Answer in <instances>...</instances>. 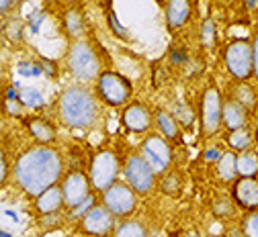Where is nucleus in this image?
<instances>
[{
  "label": "nucleus",
  "instance_id": "obj_31",
  "mask_svg": "<svg viewBox=\"0 0 258 237\" xmlns=\"http://www.w3.org/2000/svg\"><path fill=\"white\" fill-rule=\"evenodd\" d=\"M213 37H215V25H213V21H211V19H207V21H203L201 39H203V43H205V45H209V43L213 41Z\"/></svg>",
  "mask_w": 258,
  "mask_h": 237
},
{
  "label": "nucleus",
  "instance_id": "obj_2",
  "mask_svg": "<svg viewBox=\"0 0 258 237\" xmlns=\"http://www.w3.org/2000/svg\"><path fill=\"white\" fill-rule=\"evenodd\" d=\"M59 119L72 129H88L99 119L96 98L82 86H70L59 96Z\"/></svg>",
  "mask_w": 258,
  "mask_h": 237
},
{
  "label": "nucleus",
  "instance_id": "obj_5",
  "mask_svg": "<svg viewBox=\"0 0 258 237\" xmlns=\"http://www.w3.org/2000/svg\"><path fill=\"white\" fill-rule=\"evenodd\" d=\"M119 174V162L117 155L109 149H101L90 162V184L96 190H107L115 184Z\"/></svg>",
  "mask_w": 258,
  "mask_h": 237
},
{
  "label": "nucleus",
  "instance_id": "obj_14",
  "mask_svg": "<svg viewBox=\"0 0 258 237\" xmlns=\"http://www.w3.org/2000/svg\"><path fill=\"white\" fill-rule=\"evenodd\" d=\"M234 196L246 209H256L258 207V182L252 178H242L238 180L234 188Z\"/></svg>",
  "mask_w": 258,
  "mask_h": 237
},
{
  "label": "nucleus",
  "instance_id": "obj_34",
  "mask_svg": "<svg viewBox=\"0 0 258 237\" xmlns=\"http://www.w3.org/2000/svg\"><path fill=\"white\" fill-rule=\"evenodd\" d=\"M109 23H111V29L117 33L119 37H125V35H127V29H125V27H121V23L117 21V17H115L113 13L109 15Z\"/></svg>",
  "mask_w": 258,
  "mask_h": 237
},
{
  "label": "nucleus",
  "instance_id": "obj_19",
  "mask_svg": "<svg viewBox=\"0 0 258 237\" xmlns=\"http://www.w3.org/2000/svg\"><path fill=\"white\" fill-rule=\"evenodd\" d=\"M156 123H158L160 133H162L166 139H176V137H178V125H176L172 113L158 111V113H156Z\"/></svg>",
  "mask_w": 258,
  "mask_h": 237
},
{
  "label": "nucleus",
  "instance_id": "obj_11",
  "mask_svg": "<svg viewBox=\"0 0 258 237\" xmlns=\"http://www.w3.org/2000/svg\"><path fill=\"white\" fill-rule=\"evenodd\" d=\"M221 96L217 88H207L203 94V105H201V121H203V131L205 135H213L217 133L219 125H221Z\"/></svg>",
  "mask_w": 258,
  "mask_h": 237
},
{
  "label": "nucleus",
  "instance_id": "obj_27",
  "mask_svg": "<svg viewBox=\"0 0 258 237\" xmlns=\"http://www.w3.org/2000/svg\"><path fill=\"white\" fill-rule=\"evenodd\" d=\"M244 235L246 237H258V213H252L244 221Z\"/></svg>",
  "mask_w": 258,
  "mask_h": 237
},
{
  "label": "nucleus",
  "instance_id": "obj_10",
  "mask_svg": "<svg viewBox=\"0 0 258 237\" xmlns=\"http://www.w3.org/2000/svg\"><path fill=\"white\" fill-rule=\"evenodd\" d=\"M61 196L63 205H68L70 209L82 205L90 196V180L82 172H70L61 182Z\"/></svg>",
  "mask_w": 258,
  "mask_h": 237
},
{
  "label": "nucleus",
  "instance_id": "obj_26",
  "mask_svg": "<svg viewBox=\"0 0 258 237\" xmlns=\"http://www.w3.org/2000/svg\"><path fill=\"white\" fill-rule=\"evenodd\" d=\"M172 117H174V121L182 123L184 127L192 123V111H190L186 105H180V103L174 107V113H172Z\"/></svg>",
  "mask_w": 258,
  "mask_h": 237
},
{
  "label": "nucleus",
  "instance_id": "obj_30",
  "mask_svg": "<svg viewBox=\"0 0 258 237\" xmlns=\"http://www.w3.org/2000/svg\"><path fill=\"white\" fill-rule=\"evenodd\" d=\"M236 96H238V103H240L242 107H252V105H254V92H252L248 86H240Z\"/></svg>",
  "mask_w": 258,
  "mask_h": 237
},
{
  "label": "nucleus",
  "instance_id": "obj_1",
  "mask_svg": "<svg viewBox=\"0 0 258 237\" xmlns=\"http://www.w3.org/2000/svg\"><path fill=\"white\" fill-rule=\"evenodd\" d=\"M61 176V157L47 145H35L21 153L15 164V180L31 196H39L55 186Z\"/></svg>",
  "mask_w": 258,
  "mask_h": 237
},
{
  "label": "nucleus",
  "instance_id": "obj_4",
  "mask_svg": "<svg viewBox=\"0 0 258 237\" xmlns=\"http://www.w3.org/2000/svg\"><path fill=\"white\" fill-rule=\"evenodd\" d=\"M68 67L78 80H92L99 76L101 61L86 41H76L68 51Z\"/></svg>",
  "mask_w": 258,
  "mask_h": 237
},
{
  "label": "nucleus",
  "instance_id": "obj_16",
  "mask_svg": "<svg viewBox=\"0 0 258 237\" xmlns=\"http://www.w3.org/2000/svg\"><path fill=\"white\" fill-rule=\"evenodd\" d=\"M221 121L225 123L230 131H238V129H244V123H246V109L238 103V100H228L221 109Z\"/></svg>",
  "mask_w": 258,
  "mask_h": 237
},
{
  "label": "nucleus",
  "instance_id": "obj_18",
  "mask_svg": "<svg viewBox=\"0 0 258 237\" xmlns=\"http://www.w3.org/2000/svg\"><path fill=\"white\" fill-rule=\"evenodd\" d=\"M29 131L33 133V137L41 145H45V143H49V141L55 139V129L47 121H43V119H33V121H31L29 123Z\"/></svg>",
  "mask_w": 258,
  "mask_h": 237
},
{
  "label": "nucleus",
  "instance_id": "obj_17",
  "mask_svg": "<svg viewBox=\"0 0 258 237\" xmlns=\"http://www.w3.org/2000/svg\"><path fill=\"white\" fill-rule=\"evenodd\" d=\"M190 17V5L186 0H172L166 5V21L170 27H180Z\"/></svg>",
  "mask_w": 258,
  "mask_h": 237
},
{
  "label": "nucleus",
  "instance_id": "obj_36",
  "mask_svg": "<svg viewBox=\"0 0 258 237\" xmlns=\"http://www.w3.org/2000/svg\"><path fill=\"white\" fill-rule=\"evenodd\" d=\"M223 153L217 149V147H211V149H207V153H205V160L207 162H219V157H221Z\"/></svg>",
  "mask_w": 258,
  "mask_h": 237
},
{
  "label": "nucleus",
  "instance_id": "obj_28",
  "mask_svg": "<svg viewBox=\"0 0 258 237\" xmlns=\"http://www.w3.org/2000/svg\"><path fill=\"white\" fill-rule=\"evenodd\" d=\"M19 74L21 76H25V78H35V76H39L41 74V67L37 65V63H29V61H23V63H19Z\"/></svg>",
  "mask_w": 258,
  "mask_h": 237
},
{
  "label": "nucleus",
  "instance_id": "obj_25",
  "mask_svg": "<svg viewBox=\"0 0 258 237\" xmlns=\"http://www.w3.org/2000/svg\"><path fill=\"white\" fill-rule=\"evenodd\" d=\"M66 29L72 37H80L82 31H84V23H82V17L76 13V11H70L66 15Z\"/></svg>",
  "mask_w": 258,
  "mask_h": 237
},
{
  "label": "nucleus",
  "instance_id": "obj_29",
  "mask_svg": "<svg viewBox=\"0 0 258 237\" xmlns=\"http://www.w3.org/2000/svg\"><path fill=\"white\" fill-rule=\"evenodd\" d=\"M92 207H94V196L90 194V196H88V198L82 202V205H78V207H74V209H72L70 217H74V219H82V217H84V215H86V213H88Z\"/></svg>",
  "mask_w": 258,
  "mask_h": 237
},
{
  "label": "nucleus",
  "instance_id": "obj_21",
  "mask_svg": "<svg viewBox=\"0 0 258 237\" xmlns=\"http://www.w3.org/2000/svg\"><path fill=\"white\" fill-rule=\"evenodd\" d=\"M258 172V155L252 151H244L238 157V174L242 178H252Z\"/></svg>",
  "mask_w": 258,
  "mask_h": 237
},
{
  "label": "nucleus",
  "instance_id": "obj_8",
  "mask_svg": "<svg viewBox=\"0 0 258 237\" xmlns=\"http://www.w3.org/2000/svg\"><path fill=\"white\" fill-rule=\"evenodd\" d=\"M225 65L228 70L240 78L246 80L252 70H254V53H252V45L246 41H234L225 49Z\"/></svg>",
  "mask_w": 258,
  "mask_h": 237
},
{
  "label": "nucleus",
  "instance_id": "obj_7",
  "mask_svg": "<svg viewBox=\"0 0 258 237\" xmlns=\"http://www.w3.org/2000/svg\"><path fill=\"white\" fill-rule=\"evenodd\" d=\"M142 157L148 162V166L154 170V174L166 172L172 162V149L168 141L160 135H150L142 143Z\"/></svg>",
  "mask_w": 258,
  "mask_h": 237
},
{
  "label": "nucleus",
  "instance_id": "obj_38",
  "mask_svg": "<svg viewBox=\"0 0 258 237\" xmlns=\"http://www.w3.org/2000/svg\"><path fill=\"white\" fill-rule=\"evenodd\" d=\"M39 67H41V72L45 70L47 74H53V72H55V67H53V63H51V61H47V59H43V61L39 63Z\"/></svg>",
  "mask_w": 258,
  "mask_h": 237
},
{
  "label": "nucleus",
  "instance_id": "obj_37",
  "mask_svg": "<svg viewBox=\"0 0 258 237\" xmlns=\"http://www.w3.org/2000/svg\"><path fill=\"white\" fill-rule=\"evenodd\" d=\"M252 53H254V72L258 76V35H256V41L252 45Z\"/></svg>",
  "mask_w": 258,
  "mask_h": 237
},
{
  "label": "nucleus",
  "instance_id": "obj_33",
  "mask_svg": "<svg viewBox=\"0 0 258 237\" xmlns=\"http://www.w3.org/2000/svg\"><path fill=\"white\" fill-rule=\"evenodd\" d=\"M232 205L230 202H225V200H221V202H215V215H219V217H228V215H232Z\"/></svg>",
  "mask_w": 258,
  "mask_h": 237
},
{
  "label": "nucleus",
  "instance_id": "obj_12",
  "mask_svg": "<svg viewBox=\"0 0 258 237\" xmlns=\"http://www.w3.org/2000/svg\"><path fill=\"white\" fill-rule=\"evenodd\" d=\"M115 225V217L103 207V205H94L84 217H82V231L86 235H92V237H103V235H109L111 229Z\"/></svg>",
  "mask_w": 258,
  "mask_h": 237
},
{
  "label": "nucleus",
  "instance_id": "obj_35",
  "mask_svg": "<svg viewBox=\"0 0 258 237\" xmlns=\"http://www.w3.org/2000/svg\"><path fill=\"white\" fill-rule=\"evenodd\" d=\"M178 188V176L176 174H168L166 178H164V190L166 192H172V190H176Z\"/></svg>",
  "mask_w": 258,
  "mask_h": 237
},
{
  "label": "nucleus",
  "instance_id": "obj_9",
  "mask_svg": "<svg viewBox=\"0 0 258 237\" xmlns=\"http://www.w3.org/2000/svg\"><path fill=\"white\" fill-rule=\"evenodd\" d=\"M127 186L134 192H148L154 186V170L142 155H132L125 164Z\"/></svg>",
  "mask_w": 258,
  "mask_h": 237
},
{
  "label": "nucleus",
  "instance_id": "obj_13",
  "mask_svg": "<svg viewBox=\"0 0 258 237\" xmlns=\"http://www.w3.org/2000/svg\"><path fill=\"white\" fill-rule=\"evenodd\" d=\"M123 125L134 131V133H144L150 129L152 125V117H150V111L142 105V103H134L129 105L125 111H123Z\"/></svg>",
  "mask_w": 258,
  "mask_h": 237
},
{
  "label": "nucleus",
  "instance_id": "obj_6",
  "mask_svg": "<svg viewBox=\"0 0 258 237\" xmlns=\"http://www.w3.org/2000/svg\"><path fill=\"white\" fill-rule=\"evenodd\" d=\"M103 207L113 217H127L136 209V192L127 184L115 182L111 188L103 192Z\"/></svg>",
  "mask_w": 258,
  "mask_h": 237
},
{
  "label": "nucleus",
  "instance_id": "obj_32",
  "mask_svg": "<svg viewBox=\"0 0 258 237\" xmlns=\"http://www.w3.org/2000/svg\"><path fill=\"white\" fill-rule=\"evenodd\" d=\"M7 176H9V164H7V155H5V151L0 149V186L7 182Z\"/></svg>",
  "mask_w": 258,
  "mask_h": 237
},
{
  "label": "nucleus",
  "instance_id": "obj_22",
  "mask_svg": "<svg viewBox=\"0 0 258 237\" xmlns=\"http://www.w3.org/2000/svg\"><path fill=\"white\" fill-rule=\"evenodd\" d=\"M17 100L21 105H25V107H29V109H39V107H43V94L37 90V88H31V86H27V88H23L21 92H19V96H17Z\"/></svg>",
  "mask_w": 258,
  "mask_h": 237
},
{
  "label": "nucleus",
  "instance_id": "obj_3",
  "mask_svg": "<svg viewBox=\"0 0 258 237\" xmlns=\"http://www.w3.org/2000/svg\"><path fill=\"white\" fill-rule=\"evenodd\" d=\"M96 92H99L101 100L109 107H121L132 98L134 86L125 76L117 72H103L99 74V82H96Z\"/></svg>",
  "mask_w": 258,
  "mask_h": 237
},
{
  "label": "nucleus",
  "instance_id": "obj_24",
  "mask_svg": "<svg viewBox=\"0 0 258 237\" xmlns=\"http://www.w3.org/2000/svg\"><path fill=\"white\" fill-rule=\"evenodd\" d=\"M252 141V135L248 129H238V131H232L230 133V137H228V143L234 147V149H240L244 151Z\"/></svg>",
  "mask_w": 258,
  "mask_h": 237
},
{
  "label": "nucleus",
  "instance_id": "obj_23",
  "mask_svg": "<svg viewBox=\"0 0 258 237\" xmlns=\"http://www.w3.org/2000/svg\"><path fill=\"white\" fill-rule=\"evenodd\" d=\"M115 237H148V231L138 221H123L115 229Z\"/></svg>",
  "mask_w": 258,
  "mask_h": 237
},
{
  "label": "nucleus",
  "instance_id": "obj_39",
  "mask_svg": "<svg viewBox=\"0 0 258 237\" xmlns=\"http://www.w3.org/2000/svg\"><path fill=\"white\" fill-rule=\"evenodd\" d=\"M0 35H3V19H0Z\"/></svg>",
  "mask_w": 258,
  "mask_h": 237
},
{
  "label": "nucleus",
  "instance_id": "obj_20",
  "mask_svg": "<svg viewBox=\"0 0 258 237\" xmlns=\"http://www.w3.org/2000/svg\"><path fill=\"white\" fill-rule=\"evenodd\" d=\"M217 174L223 178V180H234L236 174H238V157L228 151V153H223L217 162Z\"/></svg>",
  "mask_w": 258,
  "mask_h": 237
},
{
  "label": "nucleus",
  "instance_id": "obj_15",
  "mask_svg": "<svg viewBox=\"0 0 258 237\" xmlns=\"http://www.w3.org/2000/svg\"><path fill=\"white\" fill-rule=\"evenodd\" d=\"M35 207L41 215H55L61 207H63V196H61V188L51 186L45 192H41L35 200Z\"/></svg>",
  "mask_w": 258,
  "mask_h": 237
}]
</instances>
